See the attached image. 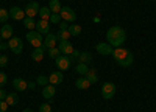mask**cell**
I'll list each match as a JSON object with an SVG mask.
<instances>
[{
	"label": "cell",
	"mask_w": 156,
	"mask_h": 112,
	"mask_svg": "<svg viewBox=\"0 0 156 112\" xmlns=\"http://www.w3.org/2000/svg\"><path fill=\"white\" fill-rule=\"evenodd\" d=\"M106 41L112 48L122 47V44H125L126 41V33L122 27H111L106 31Z\"/></svg>",
	"instance_id": "6da1fadb"
},
{
	"label": "cell",
	"mask_w": 156,
	"mask_h": 112,
	"mask_svg": "<svg viewBox=\"0 0 156 112\" xmlns=\"http://www.w3.org/2000/svg\"><path fill=\"white\" fill-rule=\"evenodd\" d=\"M112 58L114 61L119 64L120 67H129V66H133V62H134V58H133V53L131 52H128L126 48L123 47H117L112 50Z\"/></svg>",
	"instance_id": "7a4b0ae2"
},
{
	"label": "cell",
	"mask_w": 156,
	"mask_h": 112,
	"mask_svg": "<svg viewBox=\"0 0 156 112\" xmlns=\"http://www.w3.org/2000/svg\"><path fill=\"white\" fill-rule=\"evenodd\" d=\"M27 39H28V42L36 48V47H42V44H44V39H42V34L39 33V31H34V30H30L28 33H27Z\"/></svg>",
	"instance_id": "3957f363"
},
{
	"label": "cell",
	"mask_w": 156,
	"mask_h": 112,
	"mask_svg": "<svg viewBox=\"0 0 156 112\" xmlns=\"http://www.w3.org/2000/svg\"><path fill=\"white\" fill-rule=\"evenodd\" d=\"M114 95H115V84L111 83V81L103 83V86H101V97L105 100H111Z\"/></svg>",
	"instance_id": "277c9868"
},
{
	"label": "cell",
	"mask_w": 156,
	"mask_h": 112,
	"mask_svg": "<svg viewBox=\"0 0 156 112\" xmlns=\"http://www.w3.org/2000/svg\"><path fill=\"white\" fill-rule=\"evenodd\" d=\"M59 16L62 20H66V22H75L76 20V12L69 8V6H62L61 11H59Z\"/></svg>",
	"instance_id": "5b68a950"
},
{
	"label": "cell",
	"mask_w": 156,
	"mask_h": 112,
	"mask_svg": "<svg viewBox=\"0 0 156 112\" xmlns=\"http://www.w3.org/2000/svg\"><path fill=\"white\" fill-rule=\"evenodd\" d=\"M8 45H9V50H11L14 55H20L22 50H23L22 39H19V37H11L9 42H8Z\"/></svg>",
	"instance_id": "8992f818"
},
{
	"label": "cell",
	"mask_w": 156,
	"mask_h": 112,
	"mask_svg": "<svg viewBox=\"0 0 156 112\" xmlns=\"http://www.w3.org/2000/svg\"><path fill=\"white\" fill-rule=\"evenodd\" d=\"M55 64H56V67H58L61 72H66V70H69V67L72 66V62H70L69 56L61 55V56H58V58L55 59Z\"/></svg>",
	"instance_id": "52a82bcc"
},
{
	"label": "cell",
	"mask_w": 156,
	"mask_h": 112,
	"mask_svg": "<svg viewBox=\"0 0 156 112\" xmlns=\"http://www.w3.org/2000/svg\"><path fill=\"white\" fill-rule=\"evenodd\" d=\"M39 9H41V5H39L37 2H30L27 6H25V16L27 17H34L39 14Z\"/></svg>",
	"instance_id": "ba28073f"
},
{
	"label": "cell",
	"mask_w": 156,
	"mask_h": 112,
	"mask_svg": "<svg viewBox=\"0 0 156 112\" xmlns=\"http://www.w3.org/2000/svg\"><path fill=\"white\" fill-rule=\"evenodd\" d=\"M36 31H39L41 34H48L51 33V27H50V22L48 20H42V19H39L36 22Z\"/></svg>",
	"instance_id": "9c48e42d"
},
{
	"label": "cell",
	"mask_w": 156,
	"mask_h": 112,
	"mask_svg": "<svg viewBox=\"0 0 156 112\" xmlns=\"http://www.w3.org/2000/svg\"><path fill=\"white\" fill-rule=\"evenodd\" d=\"M58 48H59V52H61V55H66V56H70L72 53H73V45L69 42V41H61L59 44H58Z\"/></svg>",
	"instance_id": "30bf717a"
},
{
	"label": "cell",
	"mask_w": 156,
	"mask_h": 112,
	"mask_svg": "<svg viewBox=\"0 0 156 112\" xmlns=\"http://www.w3.org/2000/svg\"><path fill=\"white\" fill-rule=\"evenodd\" d=\"M9 17L11 19H14V20H23L25 17V11L22 9V8H19V6H12L11 9H9Z\"/></svg>",
	"instance_id": "8fae6325"
},
{
	"label": "cell",
	"mask_w": 156,
	"mask_h": 112,
	"mask_svg": "<svg viewBox=\"0 0 156 112\" xmlns=\"http://www.w3.org/2000/svg\"><path fill=\"white\" fill-rule=\"evenodd\" d=\"M12 87H14V90H17V92H25L28 89V83L25 81L23 78H14V81H12Z\"/></svg>",
	"instance_id": "7c38bea8"
},
{
	"label": "cell",
	"mask_w": 156,
	"mask_h": 112,
	"mask_svg": "<svg viewBox=\"0 0 156 112\" xmlns=\"http://www.w3.org/2000/svg\"><path fill=\"white\" fill-rule=\"evenodd\" d=\"M95 50H97V53H100V55H103V56H108V55H112V50H114V48H112L109 44L100 42V44H97Z\"/></svg>",
	"instance_id": "4fadbf2b"
},
{
	"label": "cell",
	"mask_w": 156,
	"mask_h": 112,
	"mask_svg": "<svg viewBox=\"0 0 156 112\" xmlns=\"http://www.w3.org/2000/svg\"><path fill=\"white\" fill-rule=\"evenodd\" d=\"M45 47L42 45V47H36L34 50H33V53H31V59L33 61H36V62H41L42 59H44V55H45Z\"/></svg>",
	"instance_id": "5bb4252c"
},
{
	"label": "cell",
	"mask_w": 156,
	"mask_h": 112,
	"mask_svg": "<svg viewBox=\"0 0 156 112\" xmlns=\"http://www.w3.org/2000/svg\"><path fill=\"white\" fill-rule=\"evenodd\" d=\"M56 44H58V37H56V34H53V33H48L47 36H45V39H44V47L45 48H51V47H56Z\"/></svg>",
	"instance_id": "9a60e30c"
},
{
	"label": "cell",
	"mask_w": 156,
	"mask_h": 112,
	"mask_svg": "<svg viewBox=\"0 0 156 112\" xmlns=\"http://www.w3.org/2000/svg\"><path fill=\"white\" fill-rule=\"evenodd\" d=\"M62 80H64V75H62V72L61 70H58V72H53L48 76V83L50 84H53V86H58V84H61L62 83Z\"/></svg>",
	"instance_id": "2e32d148"
},
{
	"label": "cell",
	"mask_w": 156,
	"mask_h": 112,
	"mask_svg": "<svg viewBox=\"0 0 156 112\" xmlns=\"http://www.w3.org/2000/svg\"><path fill=\"white\" fill-rule=\"evenodd\" d=\"M0 37L5 41V39H11L12 37V27L8 23H3V27L0 28Z\"/></svg>",
	"instance_id": "e0dca14e"
},
{
	"label": "cell",
	"mask_w": 156,
	"mask_h": 112,
	"mask_svg": "<svg viewBox=\"0 0 156 112\" xmlns=\"http://www.w3.org/2000/svg\"><path fill=\"white\" fill-rule=\"evenodd\" d=\"M55 93H56V90H55V86L53 84H47V86L42 87V97L44 98L50 100V98L55 97Z\"/></svg>",
	"instance_id": "ac0fdd59"
},
{
	"label": "cell",
	"mask_w": 156,
	"mask_h": 112,
	"mask_svg": "<svg viewBox=\"0 0 156 112\" xmlns=\"http://www.w3.org/2000/svg\"><path fill=\"white\" fill-rule=\"evenodd\" d=\"M89 86H90V83L87 81L86 76H81V78H78V80L75 81V87H76V89H80V90L89 89Z\"/></svg>",
	"instance_id": "d6986e66"
},
{
	"label": "cell",
	"mask_w": 156,
	"mask_h": 112,
	"mask_svg": "<svg viewBox=\"0 0 156 112\" xmlns=\"http://www.w3.org/2000/svg\"><path fill=\"white\" fill-rule=\"evenodd\" d=\"M84 76L87 78V81H89L90 84H95V83L98 81V76H97V70H95V69H89V72L84 75Z\"/></svg>",
	"instance_id": "ffe728a7"
},
{
	"label": "cell",
	"mask_w": 156,
	"mask_h": 112,
	"mask_svg": "<svg viewBox=\"0 0 156 112\" xmlns=\"http://www.w3.org/2000/svg\"><path fill=\"white\" fill-rule=\"evenodd\" d=\"M5 101L8 103V106H16L19 103V95L14 92V93H8L6 98H5Z\"/></svg>",
	"instance_id": "44dd1931"
},
{
	"label": "cell",
	"mask_w": 156,
	"mask_h": 112,
	"mask_svg": "<svg viewBox=\"0 0 156 112\" xmlns=\"http://www.w3.org/2000/svg\"><path fill=\"white\" fill-rule=\"evenodd\" d=\"M48 8H50V11L51 12H58L59 14V11H61V2L59 0H48Z\"/></svg>",
	"instance_id": "7402d4cb"
},
{
	"label": "cell",
	"mask_w": 156,
	"mask_h": 112,
	"mask_svg": "<svg viewBox=\"0 0 156 112\" xmlns=\"http://www.w3.org/2000/svg\"><path fill=\"white\" fill-rule=\"evenodd\" d=\"M39 17H41L42 20H48L50 19V16H51V11H50V8L48 6H42L41 9H39V14H37Z\"/></svg>",
	"instance_id": "603a6c76"
},
{
	"label": "cell",
	"mask_w": 156,
	"mask_h": 112,
	"mask_svg": "<svg viewBox=\"0 0 156 112\" xmlns=\"http://www.w3.org/2000/svg\"><path fill=\"white\" fill-rule=\"evenodd\" d=\"M75 72L84 76V75L89 72V67H87V64H84V62H76V66H75Z\"/></svg>",
	"instance_id": "cb8c5ba5"
},
{
	"label": "cell",
	"mask_w": 156,
	"mask_h": 112,
	"mask_svg": "<svg viewBox=\"0 0 156 112\" xmlns=\"http://www.w3.org/2000/svg\"><path fill=\"white\" fill-rule=\"evenodd\" d=\"M78 62H84V64H89V62H92V55L87 53V52H81L80 56H78Z\"/></svg>",
	"instance_id": "d4e9b609"
},
{
	"label": "cell",
	"mask_w": 156,
	"mask_h": 112,
	"mask_svg": "<svg viewBox=\"0 0 156 112\" xmlns=\"http://www.w3.org/2000/svg\"><path fill=\"white\" fill-rule=\"evenodd\" d=\"M22 22H23L25 28H27L28 31H30V30H36V22H34V19H33V17H25Z\"/></svg>",
	"instance_id": "484cf974"
},
{
	"label": "cell",
	"mask_w": 156,
	"mask_h": 112,
	"mask_svg": "<svg viewBox=\"0 0 156 112\" xmlns=\"http://www.w3.org/2000/svg\"><path fill=\"white\" fill-rule=\"evenodd\" d=\"M56 37H58V41L61 42V41H69L70 39V33L67 31V30H59L58 33H56Z\"/></svg>",
	"instance_id": "4316f807"
},
{
	"label": "cell",
	"mask_w": 156,
	"mask_h": 112,
	"mask_svg": "<svg viewBox=\"0 0 156 112\" xmlns=\"http://www.w3.org/2000/svg\"><path fill=\"white\" fill-rule=\"evenodd\" d=\"M47 53L51 59H56L58 56H61V52H59V48L58 47H51V48H47Z\"/></svg>",
	"instance_id": "83f0119b"
},
{
	"label": "cell",
	"mask_w": 156,
	"mask_h": 112,
	"mask_svg": "<svg viewBox=\"0 0 156 112\" xmlns=\"http://www.w3.org/2000/svg\"><path fill=\"white\" fill-rule=\"evenodd\" d=\"M67 31L70 33V36H78V34L81 33V27H80V25L72 23V25H69V30Z\"/></svg>",
	"instance_id": "f1b7e54d"
},
{
	"label": "cell",
	"mask_w": 156,
	"mask_h": 112,
	"mask_svg": "<svg viewBox=\"0 0 156 112\" xmlns=\"http://www.w3.org/2000/svg\"><path fill=\"white\" fill-rule=\"evenodd\" d=\"M8 19H11L9 17V11H6L5 8H0V23H6Z\"/></svg>",
	"instance_id": "f546056e"
},
{
	"label": "cell",
	"mask_w": 156,
	"mask_h": 112,
	"mask_svg": "<svg viewBox=\"0 0 156 112\" xmlns=\"http://www.w3.org/2000/svg\"><path fill=\"white\" fill-rule=\"evenodd\" d=\"M36 84L44 87V86H47V84H50V83H48V78H47V76H44V75H39V76L36 78Z\"/></svg>",
	"instance_id": "4dcf8cb0"
},
{
	"label": "cell",
	"mask_w": 156,
	"mask_h": 112,
	"mask_svg": "<svg viewBox=\"0 0 156 112\" xmlns=\"http://www.w3.org/2000/svg\"><path fill=\"white\" fill-rule=\"evenodd\" d=\"M62 19H61V16L58 14V12H51V16H50V19H48V22H51V23H56V25H59V22H61Z\"/></svg>",
	"instance_id": "1f68e13d"
},
{
	"label": "cell",
	"mask_w": 156,
	"mask_h": 112,
	"mask_svg": "<svg viewBox=\"0 0 156 112\" xmlns=\"http://www.w3.org/2000/svg\"><path fill=\"white\" fill-rule=\"evenodd\" d=\"M39 112H51V104L50 103H44L39 106Z\"/></svg>",
	"instance_id": "d6a6232c"
},
{
	"label": "cell",
	"mask_w": 156,
	"mask_h": 112,
	"mask_svg": "<svg viewBox=\"0 0 156 112\" xmlns=\"http://www.w3.org/2000/svg\"><path fill=\"white\" fill-rule=\"evenodd\" d=\"M6 81H8V76H6V73L0 72V87H3V86L6 84Z\"/></svg>",
	"instance_id": "836d02e7"
},
{
	"label": "cell",
	"mask_w": 156,
	"mask_h": 112,
	"mask_svg": "<svg viewBox=\"0 0 156 112\" xmlns=\"http://www.w3.org/2000/svg\"><path fill=\"white\" fill-rule=\"evenodd\" d=\"M6 64H8V56L2 55V56H0V69H3V67H6Z\"/></svg>",
	"instance_id": "e575fe53"
},
{
	"label": "cell",
	"mask_w": 156,
	"mask_h": 112,
	"mask_svg": "<svg viewBox=\"0 0 156 112\" xmlns=\"http://www.w3.org/2000/svg\"><path fill=\"white\" fill-rule=\"evenodd\" d=\"M8 103L5 101V100H0V112H6L8 110Z\"/></svg>",
	"instance_id": "d590c367"
},
{
	"label": "cell",
	"mask_w": 156,
	"mask_h": 112,
	"mask_svg": "<svg viewBox=\"0 0 156 112\" xmlns=\"http://www.w3.org/2000/svg\"><path fill=\"white\" fill-rule=\"evenodd\" d=\"M78 56H80V52H76V50H73V53L69 56V59H70V62H75L76 59H78Z\"/></svg>",
	"instance_id": "8d00e7d4"
},
{
	"label": "cell",
	"mask_w": 156,
	"mask_h": 112,
	"mask_svg": "<svg viewBox=\"0 0 156 112\" xmlns=\"http://www.w3.org/2000/svg\"><path fill=\"white\" fill-rule=\"evenodd\" d=\"M59 30H69V25H67L66 20H61L59 22Z\"/></svg>",
	"instance_id": "74e56055"
},
{
	"label": "cell",
	"mask_w": 156,
	"mask_h": 112,
	"mask_svg": "<svg viewBox=\"0 0 156 112\" xmlns=\"http://www.w3.org/2000/svg\"><path fill=\"white\" fill-rule=\"evenodd\" d=\"M8 48H9V45L6 42H3V39L0 41V50H2V52H5V50H8Z\"/></svg>",
	"instance_id": "f35d334b"
},
{
	"label": "cell",
	"mask_w": 156,
	"mask_h": 112,
	"mask_svg": "<svg viewBox=\"0 0 156 112\" xmlns=\"http://www.w3.org/2000/svg\"><path fill=\"white\" fill-rule=\"evenodd\" d=\"M6 95H8V92H5L2 87H0V100H5L6 98Z\"/></svg>",
	"instance_id": "ab89813d"
},
{
	"label": "cell",
	"mask_w": 156,
	"mask_h": 112,
	"mask_svg": "<svg viewBox=\"0 0 156 112\" xmlns=\"http://www.w3.org/2000/svg\"><path fill=\"white\" fill-rule=\"evenodd\" d=\"M37 84H36V81H31V83H28V89H34Z\"/></svg>",
	"instance_id": "60d3db41"
},
{
	"label": "cell",
	"mask_w": 156,
	"mask_h": 112,
	"mask_svg": "<svg viewBox=\"0 0 156 112\" xmlns=\"http://www.w3.org/2000/svg\"><path fill=\"white\" fill-rule=\"evenodd\" d=\"M22 112H33V110H31V109H28V107H27V109H23V110H22Z\"/></svg>",
	"instance_id": "b9f144b4"
}]
</instances>
